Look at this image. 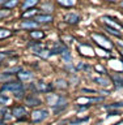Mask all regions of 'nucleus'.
<instances>
[{
  "label": "nucleus",
  "mask_w": 123,
  "mask_h": 125,
  "mask_svg": "<svg viewBox=\"0 0 123 125\" xmlns=\"http://www.w3.org/2000/svg\"><path fill=\"white\" fill-rule=\"evenodd\" d=\"M1 113H4V116H3V119H4V120H11L12 117H13V116H12V112L7 111V109H3Z\"/></svg>",
  "instance_id": "nucleus-29"
},
{
  "label": "nucleus",
  "mask_w": 123,
  "mask_h": 125,
  "mask_svg": "<svg viewBox=\"0 0 123 125\" xmlns=\"http://www.w3.org/2000/svg\"><path fill=\"white\" fill-rule=\"evenodd\" d=\"M18 78L20 81H30L33 78V74L27 70H21V72H18Z\"/></svg>",
  "instance_id": "nucleus-17"
},
{
  "label": "nucleus",
  "mask_w": 123,
  "mask_h": 125,
  "mask_svg": "<svg viewBox=\"0 0 123 125\" xmlns=\"http://www.w3.org/2000/svg\"><path fill=\"white\" fill-rule=\"evenodd\" d=\"M64 21L67 23H69V25H76L80 21V16L77 13H67L64 16Z\"/></svg>",
  "instance_id": "nucleus-10"
},
{
  "label": "nucleus",
  "mask_w": 123,
  "mask_h": 125,
  "mask_svg": "<svg viewBox=\"0 0 123 125\" xmlns=\"http://www.w3.org/2000/svg\"><path fill=\"white\" fill-rule=\"evenodd\" d=\"M38 26H39V23L35 21V20H27V21H22L20 23V27H21V29H27V30L37 29Z\"/></svg>",
  "instance_id": "nucleus-8"
},
{
  "label": "nucleus",
  "mask_w": 123,
  "mask_h": 125,
  "mask_svg": "<svg viewBox=\"0 0 123 125\" xmlns=\"http://www.w3.org/2000/svg\"><path fill=\"white\" fill-rule=\"evenodd\" d=\"M117 125H123V121H121V123H118Z\"/></svg>",
  "instance_id": "nucleus-38"
},
{
  "label": "nucleus",
  "mask_w": 123,
  "mask_h": 125,
  "mask_svg": "<svg viewBox=\"0 0 123 125\" xmlns=\"http://www.w3.org/2000/svg\"><path fill=\"white\" fill-rule=\"evenodd\" d=\"M93 81L96 82V83H98L100 86H105V87H108V86L110 85V81L106 77H97V78H94Z\"/></svg>",
  "instance_id": "nucleus-18"
},
{
  "label": "nucleus",
  "mask_w": 123,
  "mask_h": 125,
  "mask_svg": "<svg viewBox=\"0 0 123 125\" xmlns=\"http://www.w3.org/2000/svg\"><path fill=\"white\" fill-rule=\"evenodd\" d=\"M35 85H37V90H38V91L47 93L50 90V86H47L45 82H38V83H35Z\"/></svg>",
  "instance_id": "nucleus-21"
},
{
  "label": "nucleus",
  "mask_w": 123,
  "mask_h": 125,
  "mask_svg": "<svg viewBox=\"0 0 123 125\" xmlns=\"http://www.w3.org/2000/svg\"><path fill=\"white\" fill-rule=\"evenodd\" d=\"M9 78H11V74L9 73H0V82H8L9 81Z\"/></svg>",
  "instance_id": "nucleus-27"
},
{
  "label": "nucleus",
  "mask_w": 123,
  "mask_h": 125,
  "mask_svg": "<svg viewBox=\"0 0 123 125\" xmlns=\"http://www.w3.org/2000/svg\"><path fill=\"white\" fill-rule=\"evenodd\" d=\"M17 4H18V0H7L5 3L3 4V7H4V9H13L14 7H17Z\"/></svg>",
  "instance_id": "nucleus-19"
},
{
  "label": "nucleus",
  "mask_w": 123,
  "mask_h": 125,
  "mask_svg": "<svg viewBox=\"0 0 123 125\" xmlns=\"http://www.w3.org/2000/svg\"><path fill=\"white\" fill-rule=\"evenodd\" d=\"M1 111H3V109H1V108H0V113H1Z\"/></svg>",
  "instance_id": "nucleus-40"
},
{
  "label": "nucleus",
  "mask_w": 123,
  "mask_h": 125,
  "mask_svg": "<svg viewBox=\"0 0 123 125\" xmlns=\"http://www.w3.org/2000/svg\"><path fill=\"white\" fill-rule=\"evenodd\" d=\"M34 20L38 23H50L54 21V17L51 14H46V13H41V14H35Z\"/></svg>",
  "instance_id": "nucleus-7"
},
{
  "label": "nucleus",
  "mask_w": 123,
  "mask_h": 125,
  "mask_svg": "<svg viewBox=\"0 0 123 125\" xmlns=\"http://www.w3.org/2000/svg\"><path fill=\"white\" fill-rule=\"evenodd\" d=\"M39 10H42L43 13H46V14H51V13H53V10H54V4L51 3V1L43 3V4H41Z\"/></svg>",
  "instance_id": "nucleus-13"
},
{
  "label": "nucleus",
  "mask_w": 123,
  "mask_h": 125,
  "mask_svg": "<svg viewBox=\"0 0 123 125\" xmlns=\"http://www.w3.org/2000/svg\"><path fill=\"white\" fill-rule=\"evenodd\" d=\"M13 72H21V68L20 66H16V68H11L7 70V73H13Z\"/></svg>",
  "instance_id": "nucleus-32"
},
{
  "label": "nucleus",
  "mask_w": 123,
  "mask_h": 125,
  "mask_svg": "<svg viewBox=\"0 0 123 125\" xmlns=\"http://www.w3.org/2000/svg\"><path fill=\"white\" fill-rule=\"evenodd\" d=\"M92 38L96 41V43L97 44H100V46H102L104 48H108V50H110L113 47V44H111V42L109 41L106 37H104V35H101V34H92Z\"/></svg>",
  "instance_id": "nucleus-4"
},
{
  "label": "nucleus",
  "mask_w": 123,
  "mask_h": 125,
  "mask_svg": "<svg viewBox=\"0 0 123 125\" xmlns=\"http://www.w3.org/2000/svg\"><path fill=\"white\" fill-rule=\"evenodd\" d=\"M5 1H7V0H0V5H3V4L5 3Z\"/></svg>",
  "instance_id": "nucleus-36"
},
{
  "label": "nucleus",
  "mask_w": 123,
  "mask_h": 125,
  "mask_svg": "<svg viewBox=\"0 0 123 125\" xmlns=\"http://www.w3.org/2000/svg\"><path fill=\"white\" fill-rule=\"evenodd\" d=\"M105 30L108 31V33H110V34L115 35V37H121V35H122V33H121L119 30L114 29V27H110V26H108V25H105Z\"/></svg>",
  "instance_id": "nucleus-22"
},
{
  "label": "nucleus",
  "mask_w": 123,
  "mask_h": 125,
  "mask_svg": "<svg viewBox=\"0 0 123 125\" xmlns=\"http://www.w3.org/2000/svg\"><path fill=\"white\" fill-rule=\"evenodd\" d=\"M81 93H90V94H96L97 91L96 90H92V89H82Z\"/></svg>",
  "instance_id": "nucleus-33"
},
{
  "label": "nucleus",
  "mask_w": 123,
  "mask_h": 125,
  "mask_svg": "<svg viewBox=\"0 0 123 125\" xmlns=\"http://www.w3.org/2000/svg\"><path fill=\"white\" fill-rule=\"evenodd\" d=\"M62 59L64 61H71V59H72V56H71V52L68 50H66L64 52H62Z\"/></svg>",
  "instance_id": "nucleus-26"
},
{
  "label": "nucleus",
  "mask_w": 123,
  "mask_h": 125,
  "mask_svg": "<svg viewBox=\"0 0 123 125\" xmlns=\"http://www.w3.org/2000/svg\"><path fill=\"white\" fill-rule=\"evenodd\" d=\"M46 102L53 107H56V105H62V103H66V98H63L62 95H56V94H49L46 96Z\"/></svg>",
  "instance_id": "nucleus-3"
},
{
  "label": "nucleus",
  "mask_w": 123,
  "mask_h": 125,
  "mask_svg": "<svg viewBox=\"0 0 123 125\" xmlns=\"http://www.w3.org/2000/svg\"><path fill=\"white\" fill-rule=\"evenodd\" d=\"M119 5H121V7H122V8H123V0H122V1H121V3H119Z\"/></svg>",
  "instance_id": "nucleus-37"
},
{
  "label": "nucleus",
  "mask_w": 123,
  "mask_h": 125,
  "mask_svg": "<svg viewBox=\"0 0 123 125\" xmlns=\"http://www.w3.org/2000/svg\"><path fill=\"white\" fill-rule=\"evenodd\" d=\"M102 21H105V25H108L110 27H114V29H117V30H119L121 33L123 31V25H121L119 22H117V20L109 17V16H104V17H102Z\"/></svg>",
  "instance_id": "nucleus-5"
},
{
  "label": "nucleus",
  "mask_w": 123,
  "mask_h": 125,
  "mask_svg": "<svg viewBox=\"0 0 123 125\" xmlns=\"http://www.w3.org/2000/svg\"><path fill=\"white\" fill-rule=\"evenodd\" d=\"M22 89H24V86H22L21 82H16V81L5 82V83L1 86V90H3V91H12V93L21 91Z\"/></svg>",
  "instance_id": "nucleus-2"
},
{
  "label": "nucleus",
  "mask_w": 123,
  "mask_h": 125,
  "mask_svg": "<svg viewBox=\"0 0 123 125\" xmlns=\"http://www.w3.org/2000/svg\"><path fill=\"white\" fill-rule=\"evenodd\" d=\"M30 117L33 123H41V121L46 120L49 117V111L47 109H35V111L31 112Z\"/></svg>",
  "instance_id": "nucleus-1"
},
{
  "label": "nucleus",
  "mask_w": 123,
  "mask_h": 125,
  "mask_svg": "<svg viewBox=\"0 0 123 125\" xmlns=\"http://www.w3.org/2000/svg\"><path fill=\"white\" fill-rule=\"evenodd\" d=\"M34 53H35V55H38V56L45 57V59L50 56V51H49V50H42V48L39 50V51H37V52H34Z\"/></svg>",
  "instance_id": "nucleus-25"
},
{
  "label": "nucleus",
  "mask_w": 123,
  "mask_h": 125,
  "mask_svg": "<svg viewBox=\"0 0 123 125\" xmlns=\"http://www.w3.org/2000/svg\"><path fill=\"white\" fill-rule=\"evenodd\" d=\"M94 69H96L97 72L102 73V74H105V73H106V69L104 68V66H101V65H96V66H94Z\"/></svg>",
  "instance_id": "nucleus-31"
},
{
  "label": "nucleus",
  "mask_w": 123,
  "mask_h": 125,
  "mask_svg": "<svg viewBox=\"0 0 123 125\" xmlns=\"http://www.w3.org/2000/svg\"><path fill=\"white\" fill-rule=\"evenodd\" d=\"M30 38H33V39H42V38H45V33L41 30H33V31H30Z\"/></svg>",
  "instance_id": "nucleus-20"
},
{
  "label": "nucleus",
  "mask_w": 123,
  "mask_h": 125,
  "mask_svg": "<svg viewBox=\"0 0 123 125\" xmlns=\"http://www.w3.org/2000/svg\"><path fill=\"white\" fill-rule=\"evenodd\" d=\"M8 55H9L8 52H0V62H1V61L4 60V59H5V57L8 56Z\"/></svg>",
  "instance_id": "nucleus-34"
},
{
  "label": "nucleus",
  "mask_w": 123,
  "mask_h": 125,
  "mask_svg": "<svg viewBox=\"0 0 123 125\" xmlns=\"http://www.w3.org/2000/svg\"><path fill=\"white\" fill-rule=\"evenodd\" d=\"M25 104H27L29 107H37V105H41V99L30 94V95L25 96Z\"/></svg>",
  "instance_id": "nucleus-9"
},
{
  "label": "nucleus",
  "mask_w": 123,
  "mask_h": 125,
  "mask_svg": "<svg viewBox=\"0 0 123 125\" xmlns=\"http://www.w3.org/2000/svg\"><path fill=\"white\" fill-rule=\"evenodd\" d=\"M0 125H4V123H3V121H1V120H0Z\"/></svg>",
  "instance_id": "nucleus-39"
},
{
  "label": "nucleus",
  "mask_w": 123,
  "mask_h": 125,
  "mask_svg": "<svg viewBox=\"0 0 123 125\" xmlns=\"http://www.w3.org/2000/svg\"><path fill=\"white\" fill-rule=\"evenodd\" d=\"M9 103V96L5 94H0V104H8Z\"/></svg>",
  "instance_id": "nucleus-28"
},
{
  "label": "nucleus",
  "mask_w": 123,
  "mask_h": 125,
  "mask_svg": "<svg viewBox=\"0 0 123 125\" xmlns=\"http://www.w3.org/2000/svg\"><path fill=\"white\" fill-rule=\"evenodd\" d=\"M35 14H38V9L35 8H30V9H26L21 13V17L22 18H30V17H34Z\"/></svg>",
  "instance_id": "nucleus-15"
},
{
  "label": "nucleus",
  "mask_w": 123,
  "mask_h": 125,
  "mask_svg": "<svg viewBox=\"0 0 123 125\" xmlns=\"http://www.w3.org/2000/svg\"><path fill=\"white\" fill-rule=\"evenodd\" d=\"M55 87H58V89H67V87H68V85H67V82L64 80H56V82H55Z\"/></svg>",
  "instance_id": "nucleus-24"
},
{
  "label": "nucleus",
  "mask_w": 123,
  "mask_h": 125,
  "mask_svg": "<svg viewBox=\"0 0 123 125\" xmlns=\"http://www.w3.org/2000/svg\"><path fill=\"white\" fill-rule=\"evenodd\" d=\"M11 31L8 29H3V27H0V39H5L8 37H11Z\"/></svg>",
  "instance_id": "nucleus-23"
},
{
  "label": "nucleus",
  "mask_w": 123,
  "mask_h": 125,
  "mask_svg": "<svg viewBox=\"0 0 123 125\" xmlns=\"http://www.w3.org/2000/svg\"><path fill=\"white\" fill-rule=\"evenodd\" d=\"M38 3H39V0H24L21 9L26 10V9H30V8H35V5H37Z\"/></svg>",
  "instance_id": "nucleus-14"
},
{
  "label": "nucleus",
  "mask_w": 123,
  "mask_h": 125,
  "mask_svg": "<svg viewBox=\"0 0 123 125\" xmlns=\"http://www.w3.org/2000/svg\"><path fill=\"white\" fill-rule=\"evenodd\" d=\"M108 1H110V3H117V1H119V0H108Z\"/></svg>",
  "instance_id": "nucleus-35"
},
{
  "label": "nucleus",
  "mask_w": 123,
  "mask_h": 125,
  "mask_svg": "<svg viewBox=\"0 0 123 125\" xmlns=\"http://www.w3.org/2000/svg\"><path fill=\"white\" fill-rule=\"evenodd\" d=\"M55 1L60 7H64V8H72L76 4V0H55Z\"/></svg>",
  "instance_id": "nucleus-16"
},
{
  "label": "nucleus",
  "mask_w": 123,
  "mask_h": 125,
  "mask_svg": "<svg viewBox=\"0 0 123 125\" xmlns=\"http://www.w3.org/2000/svg\"><path fill=\"white\" fill-rule=\"evenodd\" d=\"M67 50V47L63 43H55L54 47L50 50V55H56V53H62Z\"/></svg>",
  "instance_id": "nucleus-12"
},
{
  "label": "nucleus",
  "mask_w": 123,
  "mask_h": 125,
  "mask_svg": "<svg viewBox=\"0 0 123 125\" xmlns=\"http://www.w3.org/2000/svg\"><path fill=\"white\" fill-rule=\"evenodd\" d=\"M9 16V9H0V18L8 17Z\"/></svg>",
  "instance_id": "nucleus-30"
},
{
  "label": "nucleus",
  "mask_w": 123,
  "mask_h": 125,
  "mask_svg": "<svg viewBox=\"0 0 123 125\" xmlns=\"http://www.w3.org/2000/svg\"><path fill=\"white\" fill-rule=\"evenodd\" d=\"M12 116L13 117H17V119H25L26 115H27V112H26V109L22 107V105H16V107L12 108Z\"/></svg>",
  "instance_id": "nucleus-6"
},
{
  "label": "nucleus",
  "mask_w": 123,
  "mask_h": 125,
  "mask_svg": "<svg viewBox=\"0 0 123 125\" xmlns=\"http://www.w3.org/2000/svg\"><path fill=\"white\" fill-rule=\"evenodd\" d=\"M111 80L117 89H123V74L114 73V74H111Z\"/></svg>",
  "instance_id": "nucleus-11"
}]
</instances>
